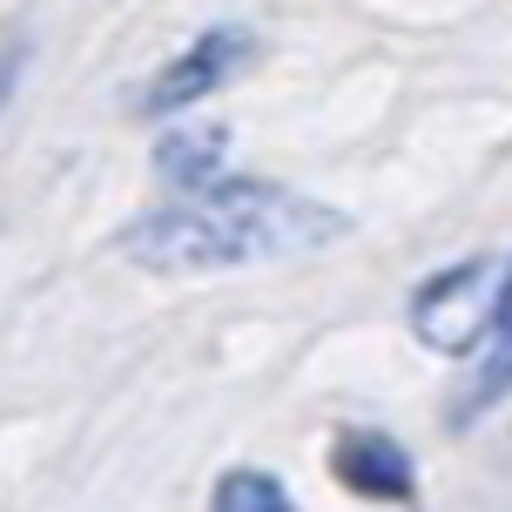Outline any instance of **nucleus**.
<instances>
[{
	"mask_svg": "<svg viewBox=\"0 0 512 512\" xmlns=\"http://www.w3.org/2000/svg\"><path fill=\"white\" fill-rule=\"evenodd\" d=\"M223 149H230V128L223 122H189L176 135H162V149H155V176L182 189V196H203L223 182Z\"/></svg>",
	"mask_w": 512,
	"mask_h": 512,
	"instance_id": "obj_6",
	"label": "nucleus"
},
{
	"mask_svg": "<svg viewBox=\"0 0 512 512\" xmlns=\"http://www.w3.org/2000/svg\"><path fill=\"white\" fill-rule=\"evenodd\" d=\"M250 27H209L203 41H189V48L149 81V95H142V115H182V108L209 102L216 88H230L243 75V61H250Z\"/></svg>",
	"mask_w": 512,
	"mask_h": 512,
	"instance_id": "obj_3",
	"label": "nucleus"
},
{
	"mask_svg": "<svg viewBox=\"0 0 512 512\" xmlns=\"http://www.w3.org/2000/svg\"><path fill=\"white\" fill-rule=\"evenodd\" d=\"M506 398H512V263H506V283H499V304H492V331L479 344V364L452 398V425H479Z\"/></svg>",
	"mask_w": 512,
	"mask_h": 512,
	"instance_id": "obj_5",
	"label": "nucleus"
},
{
	"mask_svg": "<svg viewBox=\"0 0 512 512\" xmlns=\"http://www.w3.org/2000/svg\"><path fill=\"white\" fill-rule=\"evenodd\" d=\"M499 283H506V270L486 263V256H472V263H452V270L425 277V283H418V297H411V331H418V344H432V351H445V358L479 351L486 331H492Z\"/></svg>",
	"mask_w": 512,
	"mask_h": 512,
	"instance_id": "obj_2",
	"label": "nucleus"
},
{
	"mask_svg": "<svg viewBox=\"0 0 512 512\" xmlns=\"http://www.w3.org/2000/svg\"><path fill=\"white\" fill-rule=\"evenodd\" d=\"M344 236H351V216H337L317 196L223 176L203 196L135 216L115 236V250L135 256L155 277H196V270H236V263H263V256H310Z\"/></svg>",
	"mask_w": 512,
	"mask_h": 512,
	"instance_id": "obj_1",
	"label": "nucleus"
},
{
	"mask_svg": "<svg viewBox=\"0 0 512 512\" xmlns=\"http://www.w3.org/2000/svg\"><path fill=\"white\" fill-rule=\"evenodd\" d=\"M209 512H297V499L283 492L277 472H263V465H236V472L216 479Z\"/></svg>",
	"mask_w": 512,
	"mask_h": 512,
	"instance_id": "obj_7",
	"label": "nucleus"
},
{
	"mask_svg": "<svg viewBox=\"0 0 512 512\" xmlns=\"http://www.w3.org/2000/svg\"><path fill=\"white\" fill-rule=\"evenodd\" d=\"M331 472H337V486H344V492L378 499V506H405V499H411V479H418V465H411L405 445H398L391 432H371V425L337 432Z\"/></svg>",
	"mask_w": 512,
	"mask_h": 512,
	"instance_id": "obj_4",
	"label": "nucleus"
},
{
	"mask_svg": "<svg viewBox=\"0 0 512 512\" xmlns=\"http://www.w3.org/2000/svg\"><path fill=\"white\" fill-rule=\"evenodd\" d=\"M14 61H21V48H0V95H7V81H14Z\"/></svg>",
	"mask_w": 512,
	"mask_h": 512,
	"instance_id": "obj_8",
	"label": "nucleus"
}]
</instances>
